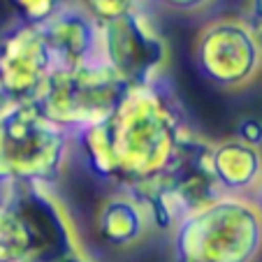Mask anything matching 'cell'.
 I'll use <instances>...</instances> for the list:
<instances>
[{
    "mask_svg": "<svg viewBox=\"0 0 262 262\" xmlns=\"http://www.w3.org/2000/svg\"><path fill=\"white\" fill-rule=\"evenodd\" d=\"M158 3L169 7V10H177V12H195V10L207 7L211 0H158Z\"/></svg>",
    "mask_w": 262,
    "mask_h": 262,
    "instance_id": "15",
    "label": "cell"
},
{
    "mask_svg": "<svg viewBox=\"0 0 262 262\" xmlns=\"http://www.w3.org/2000/svg\"><path fill=\"white\" fill-rule=\"evenodd\" d=\"M237 139L244 144H248V146H262V121L253 119V116H248V119H244L242 123L237 125Z\"/></svg>",
    "mask_w": 262,
    "mask_h": 262,
    "instance_id": "13",
    "label": "cell"
},
{
    "mask_svg": "<svg viewBox=\"0 0 262 262\" xmlns=\"http://www.w3.org/2000/svg\"><path fill=\"white\" fill-rule=\"evenodd\" d=\"M42 40L54 58V68H72L100 60V24L81 7L68 5L40 26Z\"/></svg>",
    "mask_w": 262,
    "mask_h": 262,
    "instance_id": "9",
    "label": "cell"
},
{
    "mask_svg": "<svg viewBox=\"0 0 262 262\" xmlns=\"http://www.w3.org/2000/svg\"><path fill=\"white\" fill-rule=\"evenodd\" d=\"M10 107H12V100L7 98L5 93H3V89H0V116L5 114V112H7V109H10Z\"/></svg>",
    "mask_w": 262,
    "mask_h": 262,
    "instance_id": "18",
    "label": "cell"
},
{
    "mask_svg": "<svg viewBox=\"0 0 262 262\" xmlns=\"http://www.w3.org/2000/svg\"><path fill=\"white\" fill-rule=\"evenodd\" d=\"M54 70L40 28L16 24L0 35V89L12 104L35 102Z\"/></svg>",
    "mask_w": 262,
    "mask_h": 262,
    "instance_id": "8",
    "label": "cell"
},
{
    "mask_svg": "<svg viewBox=\"0 0 262 262\" xmlns=\"http://www.w3.org/2000/svg\"><path fill=\"white\" fill-rule=\"evenodd\" d=\"M72 135L49 121L35 102L12 104L0 116V186L58 181Z\"/></svg>",
    "mask_w": 262,
    "mask_h": 262,
    "instance_id": "4",
    "label": "cell"
},
{
    "mask_svg": "<svg viewBox=\"0 0 262 262\" xmlns=\"http://www.w3.org/2000/svg\"><path fill=\"white\" fill-rule=\"evenodd\" d=\"M167 54L165 37L139 10L100 24V58L128 86L160 81Z\"/></svg>",
    "mask_w": 262,
    "mask_h": 262,
    "instance_id": "6",
    "label": "cell"
},
{
    "mask_svg": "<svg viewBox=\"0 0 262 262\" xmlns=\"http://www.w3.org/2000/svg\"><path fill=\"white\" fill-rule=\"evenodd\" d=\"M74 135L91 172L130 190L163 177L190 130L174 95L156 81L133 86L107 119Z\"/></svg>",
    "mask_w": 262,
    "mask_h": 262,
    "instance_id": "1",
    "label": "cell"
},
{
    "mask_svg": "<svg viewBox=\"0 0 262 262\" xmlns=\"http://www.w3.org/2000/svg\"><path fill=\"white\" fill-rule=\"evenodd\" d=\"M10 5L19 16V24L40 28L68 7V0H10Z\"/></svg>",
    "mask_w": 262,
    "mask_h": 262,
    "instance_id": "12",
    "label": "cell"
},
{
    "mask_svg": "<svg viewBox=\"0 0 262 262\" xmlns=\"http://www.w3.org/2000/svg\"><path fill=\"white\" fill-rule=\"evenodd\" d=\"M262 213L251 198L223 195L174 228V262H255Z\"/></svg>",
    "mask_w": 262,
    "mask_h": 262,
    "instance_id": "3",
    "label": "cell"
},
{
    "mask_svg": "<svg viewBox=\"0 0 262 262\" xmlns=\"http://www.w3.org/2000/svg\"><path fill=\"white\" fill-rule=\"evenodd\" d=\"M195 65L213 86L244 89L262 68V47L246 21L218 19L198 35Z\"/></svg>",
    "mask_w": 262,
    "mask_h": 262,
    "instance_id": "7",
    "label": "cell"
},
{
    "mask_svg": "<svg viewBox=\"0 0 262 262\" xmlns=\"http://www.w3.org/2000/svg\"><path fill=\"white\" fill-rule=\"evenodd\" d=\"M211 172L225 195L253 190L262 179V151L239 139L211 144Z\"/></svg>",
    "mask_w": 262,
    "mask_h": 262,
    "instance_id": "10",
    "label": "cell"
},
{
    "mask_svg": "<svg viewBox=\"0 0 262 262\" xmlns=\"http://www.w3.org/2000/svg\"><path fill=\"white\" fill-rule=\"evenodd\" d=\"M148 228L142 204L130 193L109 198L98 211V234L107 246L125 248L137 244Z\"/></svg>",
    "mask_w": 262,
    "mask_h": 262,
    "instance_id": "11",
    "label": "cell"
},
{
    "mask_svg": "<svg viewBox=\"0 0 262 262\" xmlns=\"http://www.w3.org/2000/svg\"><path fill=\"white\" fill-rule=\"evenodd\" d=\"M54 262H91L86 253H74V255H68V257H60V260H54Z\"/></svg>",
    "mask_w": 262,
    "mask_h": 262,
    "instance_id": "17",
    "label": "cell"
},
{
    "mask_svg": "<svg viewBox=\"0 0 262 262\" xmlns=\"http://www.w3.org/2000/svg\"><path fill=\"white\" fill-rule=\"evenodd\" d=\"M251 202L255 204V209L262 213V179L255 183V188H253V200H251Z\"/></svg>",
    "mask_w": 262,
    "mask_h": 262,
    "instance_id": "16",
    "label": "cell"
},
{
    "mask_svg": "<svg viewBox=\"0 0 262 262\" xmlns=\"http://www.w3.org/2000/svg\"><path fill=\"white\" fill-rule=\"evenodd\" d=\"M84 253L65 204L49 186H0V262H54Z\"/></svg>",
    "mask_w": 262,
    "mask_h": 262,
    "instance_id": "2",
    "label": "cell"
},
{
    "mask_svg": "<svg viewBox=\"0 0 262 262\" xmlns=\"http://www.w3.org/2000/svg\"><path fill=\"white\" fill-rule=\"evenodd\" d=\"M130 89L133 86L100 58L72 68H54L35 104L49 121L74 135L107 119Z\"/></svg>",
    "mask_w": 262,
    "mask_h": 262,
    "instance_id": "5",
    "label": "cell"
},
{
    "mask_svg": "<svg viewBox=\"0 0 262 262\" xmlns=\"http://www.w3.org/2000/svg\"><path fill=\"white\" fill-rule=\"evenodd\" d=\"M248 28L253 30L257 45L262 47V0H251V7H248Z\"/></svg>",
    "mask_w": 262,
    "mask_h": 262,
    "instance_id": "14",
    "label": "cell"
}]
</instances>
